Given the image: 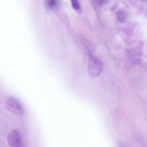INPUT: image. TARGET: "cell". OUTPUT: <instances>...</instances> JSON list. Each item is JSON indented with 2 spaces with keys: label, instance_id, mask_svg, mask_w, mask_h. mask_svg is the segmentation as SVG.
I'll list each match as a JSON object with an SVG mask.
<instances>
[{
  "label": "cell",
  "instance_id": "1",
  "mask_svg": "<svg viewBox=\"0 0 147 147\" xmlns=\"http://www.w3.org/2000/svg\"><path fill=\"white\" fill-rule=\"evenodd\" d=\"M5 105L8 111L13 114L22 116L24 113L22 105L18 99L13 96H10L6 98Z\"/></svg>",
  "mask_w": 147,
  "mask_h": 147
},
{
  "label": "cell",
  "instance_id": "2",
  "mask_svg": "<svg viewBox=\"0 0 147 147\" xmlns=\"http://www.w3.org/2000/svg\"><path fill=\"white\" fill-rule=\"evenodd\" d=\"M88 68L89 73L91 76L93 77H97L102 71L103 63L98 58L90 54Z\"/></svg>",
  "mask_w": 147,
  "mask_h": 147
},
{
  "label": "cell",
  "instance_id": "3",
  "mask_svg": "<svg viewBox=\"0 0 147 147\" xmlns=\"http://www.w3.org/2000/svg\"><path fill=\"white\" fill-rule=\"evenodd\" d=\"M7 142L10 147H22V142L19 131L13 129L9 133L7 138Z\"/></svg>",
  "mask_w": 147,
  "mask_h": 147
},
{
  "label": "cell",
  "instance_id": "4",
  "mask_svg": "<svg viewBox=\"0 0 147 147\" xmlns=\"http://www.w3.org/2000/svg\"><path fill=\"white\" fill-rule=\"evenodd\" d=\"M127 14L126 11L123 9L118 10L116 12V17L118 21L120 22L123 23L126 21Z\"/></svg>",
  "mask_w": 147,
  "mask_h": 147
},
{
  "label": "cell",
  "instance_id": "5",
  "mask_svg": "<svg viewBox=\"0 0 147 147\" xmlns=\"http://www.w3.org/2000/svg\"><path fill=\"white\" fill-rule=\"evenodd\" d=\"M59 2L55 0H49L46 2V5L47 7L51 9H57L59 5Z\"/></svg>",
  "mask_w": 147,
  "mask_h": 147
},
{
  "label": "cell",
  "instance_id": "6",
  "mask_svg": "<svg viewBox=\"0 0 147 147\" xmlns=\"http://www.w3.org/2000/svg\"><path fill=\"white\" fill-rule=\"evenodd\" d=\"M71 3L73 8L75 10L79 12L81 11V7L77 1L76 0H72L71 1Z\"/></svg>",
  "mask_w": 147,
  "mask_h": 147
},
{
  "label": "cell",
  "instance_id": "7",
  "mask_svg": "<svg viewBox=\"0 0 147 147\" xmlns=\"http://www.w3.org/2000/svg\"><path fill=\"white\" fill-rule=\"evenodd\" d=\"M119 147H128L122 142H119L118 143Z\"/></svg>",
  "mask_w": 147,
  "mask_h": 147
},
{
  "label": "cell",
  "instance_id": "8",
  "mask_svg": "<svg viewBox=\"0 0 147 147\" xmlns=\"http://www.w3.org/2000/svg\"><path fill=\"white\" fill-rule=\"evenodd\" d=\"M119 4L117 3H116L115 4L113 5V6L111 8V10L112 11H113L117 7Z\"/></svg>",
  "mask_w": 147,
  "mask_h": 147
}]
</instances>
